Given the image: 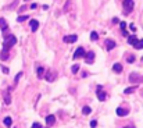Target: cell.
<instances>
[{
  "instance_id": "6da1fadb",
  "label": "cell",
  "mask_w": 143,
  "mask_h": 128,
  "mask_svg": "<svg viewBox=\"0 0 143 128\" xmlns=\"http://www.w3.org/2000/svg\"><path fill=\"white\" fill-rule=\"evenodd\" d=\"M17 43V38L14 36V35H10L6 40H4V46H3V50H7L8 52V49L13 48L14 45Z\"/></svg>"
},
{
  "instance_id": "7a4b0ae2",
  "label": "cell",
  "mask_w": 143,
  "mask_h": 128,
  "mask_svg": "<svg viewBox=\"0 0 143 128\" xmlns=\"http://www.w3.org/2000/svg\"><path fill=\"white\" fill-rule=\"evenodd\" d=\"M133 10V0H124V13L128 14Z\"/></svg>"
},
{
  "instance_id": "3957f363",
  "label": "cell",
  "mask_w": 143,
  "mask_h": 128,
  "mask_svg": "<svg viewBox=\"0 0 143 128\" xmlns=\"http://www.w3.org/2000/svg\"><path fill=\"white\" fill-rule=\"evenodd\" d=\"M77 39H78L77 35H67V36L63 38V40L65 43H74V42H77Z\"/></svg>"
},
{
  "instance_id": "277c9868",
  "label": "cell",
  "mask_w": 143,
  "mask_h": 128,
  "mask_svg": "<svg viewBox=\"0 0 143 128\" xmlns=\"http://www.w3.org/2000/svg\"><path fill=\"white\" fill-rule=\"evenodd\" d=\"M82 56H85V49L83 48H78L75 50V53H74V59H79Z\"/></svg>"
},
{
  "instance_id": "5b68a950",
  "label": "cell",
  "mask_w": 143,
  "mask_h": 128,
  "mask_svg": "<svg viewBox=\"0 0 143 128\" xmlns=\"http://www.w3.org/2000/svg\"><path fill=\"white\" fill-rule=\"evenodd\" d=\"M93 60H95V53H93V52H89V53L86 54V57H85V61L88 64H92Z\"/></svg>"
},
{
  "instance_id": "8992f818",
  "label": "cell",
  "mask_w": 143,
  "mask_h": 128,
  "mask_svg": "<svg viewBox=\"0 0 143 128\" xmlns=\"http://www.w3.org/2000/svg\"><path fill=\"white\" fill-rule=\"evenodd\" d=\"M96 93H97V97H99V100H101V102H103V100H106V92H103L100 86L97 88V92H96Z\"/></svg>"
},
{
  "instance_id": "52a82bcc",
  "label": "cell",
  "mask_w": 143,
  "mask_h": 128,
  "mask_svg": "<svg viewBox=\"0 0 143 128\" xmlns=\"http://www.w3.org/2000/svg\"><path fill=\"white\" fill-rule=\"evenodd\" d=\"M104 45H106V49H107V50H112V49L115 48V42L111 40V39H107Z\"/></svg>"
},
{
  "instance_id": "ba28073f",
  "label": "cell",
  "mask_w": 143,
  "mask_h": 128,
  "mask_svg": "<svg viewBox=\"0 0 143 128\" xmlns=\"http://www.w3.org/2000/svg\"><path fill=\"white\" fill-rule=\"evenodd\" d=\"M29 24H31L32 32H36V31H38V28H39V22H38L36 20H31V21H29Z\"/></svg>"
},
{
  "instance_id": "9c48e42d",
  "label": "cell",
  "mask_w": 143,
  "mask_h": 128,
  "mask_svg": "<svg viewBox=\"0 0 143 128\" xmlns=\"http://www.w3.org/2000/svg\"><path fill=\"white\" fill-rule=\"evenodd\" d=\"M128 110L127 109H122V107H118L117 109V116H120V117H125V116H128Z\"/></svg>"
},
{
  "instance_id": "30bf717a",
  "label": "cell",
  "mask_w": 143,
  "mask_h": 128,
  "mask_svg": "<svg viewBox=\"0 0 143 128\" xmlns=\"http://www.w3.org/2000/svg\"><path fill=\"white\" fill-rule=\"evenodd\" d=\"M54 121H56V117H54L53 114H50V116L46 117V124H47V125H53Z\"/></svg>"
},
{
  "instance_id": "8fae6325",
  "label": "cell",
  "mask_w": 143,
  "mask_h": 128,
  "mask_svg": "<svg viewBox=\"0 0 143 128\" xmlns=\"http://www.w3.org/2000/svg\"><path fill=\"white\" fill-rule=\"evenodd\" d=\"M112 70H114L115 72H121V71H122V65H121L120 63H115L114 65H112Z\"/></svg>"
},
{
  "instance_id": "7c38bea8",
  "label": "cell",
  "mask_w": 143,
  "mask_h": 128,
  "mask_svg": "<svg viewBox=\"0 0 143 128\" xmlns=\"http://www.w3.org/2000/svg\"><path fill=\"white\" fill-rule=\"evenodd\" d=\"M0 29H3V31L7 29V22H6L4 18H0Z\"/></svg>"
},
{
  "instance_id": "4fadbf2b",
  "label": "cell",
  "mask_w": 143,
  "mask_h": 128,
  "mask_svg": "<svg viewBox=\"0 0 143 128\" xmlns=\"http://www.w3.org/2000/svg\"><path fill=\"white\" fill-rule=\"evenodd\" d=\"M136 40H138V38H136L135 35H132V36H129V38H128V43H129V45H135V43H136Z\"/></svg>"
},
{
  "instance_id": "5bb4252c",
  "label": "cell",
  "mask_w": 143,
  "mask_h": 128,
  "mask_svg": "<svg viewBox=\"0 0 143 128\" xmlns=\"http://www.w3.org/2000/svg\"><path fill=\"white\" fill-rule=\"evenodd\" d=\"M0 59H1V60H7V59H8V52H7V50L0 52Z\"/></svg>"
},
{
  "instance_id": "9a60e30c",
  "label": "cell",
  "mask_w": 143,
  "mask_h": 128,
  "mask_svg": "<svg viewBox=\"0 0 143 128\" xmlns=\"http://www.w3.org/2000/svg\"><path fill=\"white\" fill-rule=\"evenodd\" d=\"M3 123H4L6 127H11V123H13V121H11V117H6V118L3 120Z\"/></svg>"
},
{
  "instance_id": "2e32d148",
  "label": "cell",
  "mask_w": 143,
  "mask_h": 128,
  "mask_svg": "<svg viewBox=\"0 0 143 128\" xmlns=\"http://www.w3.org/2000/svg\"><path fill=\"white\" fill-rule=\"evenodd\" d=\"M133 48L135 49H143V39L142 40H136V43L133 45Z\"/></svg>"
},
{
  "instance_id": "e0dca14e",
  "label": "cell",
  "mask_w": 143,
  "mask_h": 128,
  "mask_svg": "<svg viewBox=\"0 0 143 128\" xmlns=\"http://www.w3.org/2000/svg\"><path fill=\"white\" fill-rule=\"evenodd\" d=\"M135 89H136V86H131V88H127V89L124 91V93H127V95H129V93L135 92Z\"/></svg>"
},
{
  "instance_id": "ac0fdd59",
  "label": "cell",
  "mask_w": 143,
  "mask_h": 128,
  "mask_svg": "<svg viewBox=\"0 0 143 128\" xmlns=\"http://www.w3.org/2000/svg\"><path fill=\"white\" fill-rule=\"evenodd\" d=\"M82 113H83V114H90V113H92V109H90L89 106H85V107L82 109Z\"/></svg>"
},
{
  "instance_id": "d6986e66",
  "label": "cell",
  "mask_w": 143,
  "mask_h": 128,
  "mask_svg": "<svg viewBox=\"0 0 143 128\" xmlns=\"http://www.w3.org/2000/svg\"><path fill=\"white\" fill-rule=\"evenodd\" d=\"M97 38H99V35H97V32H92V33H90V40H93V42H95V40H97Z\"/></svg>"
},
{
  "instance_id": "ffe728a7",
  "label": "cell",
  "mask_w": 143,
  "mask_h": 128,
  "mask_svg": "<svg viewBox=\"0 0 143 128\" xmlns=\"http://www.w3.org/2000/svg\"><path fill=\"white\" fill-rule=\"evenodd\" d=\"M54 75H56V74H51V72H47V75H46V80H47L49 82H51V81L54 80Z\"/></svg>"
},
{
  "instance_id": "44dd1931",
  "label": "cell",
  "mask_w": 143,
  "mask_h": 128,
  "mask_svg": "<svg viewBox=\"0 0 143 128\" xmlns=\"http://www.w3.org/2000/svg\"><path fill=\"white\" fill-rule=\"evenodd\" d=\"M28 18H29L28 16H21V17H18V18H17V21H18V22H22V21H27Z\"/></svg>"
},
{
  "instance_id": "7402d4cb",
  "label": "cell",
  "mask_w": 143,
  "mask_h": 128,
  "mask_svg": "<svg viewBox=\"0 0 143 128\" xmlns=\"http://www.w3.org/2000/svg\"><path fill=\"white\" fill-rule=\"evenodd\" d=\"M43 71H45V70H43V67H39V68H38V77H39V78H42V77H43Z\"/></svg>"
},
{
  "instance_id": "603a6c76",
  "label": "cell",
  "mask_w": 143,
  "mask_h": 128,
  "mask_svg": "<svg viewBox=\"0 0 143 128\" xmlns=\"http://www.w3.org/2000/svg\"><path fill=\"white\" fill-rule=\"evenodd\" d=\"M71 4H72V3H71V1L68 0V1H67V4H65V7H64V13H67V11L70 10V7H71Z\"/></svg>"
},
{
  "instance_id": "cb8c5ba5",
  "label": "cell",
  "mask_w": 143,
  "mask_h": 128,
  "mask_svg": "<svg viewBox=\"0 0 143 128\" xmlns=\"http://www.w3.org/2000/svg\"><path fill=\"white\" fill-rule=\"evenodd\" d=\"M78 70H79V65H78V64H75V65H72V68H71V71H72L74 74H77V72H78Z\"/></svg>"
},
{
  "instance_id": "d4e9b609",
  "label": "cell",
  "mask_w": 143,
  "mask_h": 128,
  "mask_svg": "<svg viewBox=\"0 0 143 128\" xmlns=\"http://www.w3.org/2000/svg\"><path fill=\"white\" fill-rule=\"evenodd\" d=\"M127 61H128V63H133V61H135V56H133V54H131V56H128Z\"/></svg>"
},
{
  "instance_id": "484cf974",
  "label": "cell",
  "mask_w": 143,
  "mask_h": 128,
  "mask_svg": "<svg viewBox=\"0 0 143 128\" xmlns=\"http://www.w3.org/2000/svg\"><path fill=\"white\" fill-rule=\"evenodd\" d=\"M4 102H6V104H10V102H11L10 95H6V97H4Z\"/></svg>"
},
{
  "instance_id": "4316f807",
  "label": "cell",
  "mask_w": 143,
  "mask_h": 128,
  "mask_svg": "<svg viewBox=\"0 0 143 128\" xmlns=\"http://www.w3.org/2000/svg\"><path fill=\"white\" fill-rule=\"evenodd\" d=\"M90 127H92V128L97 127V121H96V120H92V121H90Z\"/></svg>"
},
{
  "instance_id": "83f0119b",
  "label": "cell",
  "mask_w": 143,
  "mask_h": 128,
  "mask_svg": "<svg viewBox=\"0 0 143 128\" xmlns=\"http://www.w3.org/2000/svg\"><path fill=\"white\" fill-rule=\"evenodd\" d=\"M31 128H42V125H40V124H39V123H33V124H32V127Z\"/></svg>"
},
{
  "instance_id": "f1b7e54d",
  "label": "cell",
  "mask_w": 143,
  "mask_h": 128,
  "mask_svg": "<svg viewBox=\"0 0 143 128\" xmlns=\"http://www.w3.org/2000/svg\"><path fill=\"white\" fill-rule=\"evenodd\" d=\"M21 77H22V72H18V74L15 75V82H18V80H19Z\"/></svg>"
},
{
  "instance_id": "f546056e",
  "label": "cell",
  "mask_w": 143,
  "mask_h": 128,
  "mask_svg": "<svg viewBox=\"0 0 143 128\" xmlns=\"http://www.w3.org/2000/svg\"><path fill=\"white\" fill-rule=\"evenodd\" d=\"M1 70H3V72H4V74H8V72H10L7 67H1Z\"/></svg>"
},
{
  "instance_id": "4dcf8cb0",
  "label": "cell",
  "mask_w": 143,
  "mask_h": 128,
  "mask_svg": "<svg viewBox=\"0 0 143 128\" xmlns=\"http://www.w3.org/2000/svg\"><path fill=\"white\" fill-rule=\"evenodd\" d=\"M125 128H135V127H125Z\"/></svg>"
},
{
  "instance_id": "1f68e13d",
  "label": "cell",
  "mask_w": 143,
  "mask_h": 128,
  "mask_svg": "<svg viewBox=\"0 0 143 128\" xmlns=\"http://www.w3.org/2000/svg\"><path fill=\"white\" fill-rule=\"evenodd\" d=\"M142 63H143V57H142Z\"/></svg>"
}]
</instances>
